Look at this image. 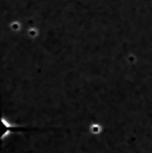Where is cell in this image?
Wrapping results in <instances>:
<instances>
[{
  "mask_svg": "<svg viewBox=\"0 0 152 153\" xmlns=\"http://www.w3.org/2000/svg\"><path fill=\"white\" fill-rule=\"evenodd\" d=\"M27 130L25 126H20V125H15L11 121H8V118L4 117V114L0 110V142L6 141L10 136L15 133H22Z\"/></svg>",
  "mask_w": 152,
  "mask_h": 153,
  "instance_id": "cell-1",
  "label": "cell"
}]
</instances>
